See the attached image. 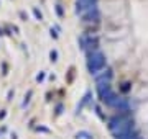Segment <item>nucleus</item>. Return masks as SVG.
<instances>
[{"label":"nucleus","instance_id":"obj_1","mask_svg":"<svg viewBox=\"0 0 148 139\" xmlns=\"http://www.w3.org/2000/svg\"><path fill=\"white\" fill-rule=\"evenodd\" d=\"M102 64H104V61H102V56L99 53H95V54H92V56H90V62H89L90 70H97Z\"/></svg>","mask_w":148,"mask_h":139}]
</instances>
